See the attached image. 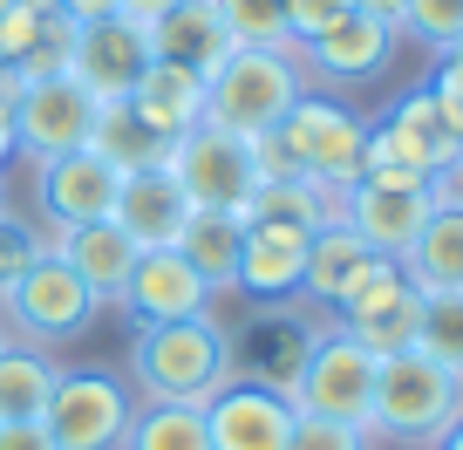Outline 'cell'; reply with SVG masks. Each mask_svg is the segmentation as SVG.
<instances>
[{
  "mask_svg": "<svg viewBox=\"0 0 463 450\" xmlns=\"http://www.w3.org/2000/svg\"><path fill=\"white\" fill-rule=\"evenodd\" d=\"M232 376H239V369H232V328L212 321V314L137 328V341H130L137 403H191V409H204Z\"/></svg>",
  "mask_w": 463,
  "mask_h": 450,
  "instance_id": "1",
  "label": "cell"
},
{
  "mask_svg": "<svg viewBox=\"0 0 463 450\" xmlns=\"http://www.w3.org/2000/svg\"><path fill=\"white\" fill-rule=\"evenodd\" d=\"M362 150H368V117H354L327 89H307L287 110V123L273 137H260L266 177H314L327 191H347L362 177Z\"/></svg>",
  "mask_w": 463,
  "mask_h": 450,
  "instance_id": "2",
  "label": "cell"
},
{
  "mask_svg": "<svg viewBox=\"0 0 463 450\" xmlns=\"http://www.w3.org/2000/svg\"><path fill=\"white\" fill-rule=\"evenodd\" d=\"M457 416H463V376L449 362H436L430 349H395L375 362L368 436H382L395 450H430Z\"/></svg>",
  "mask_w": 463,
  "mask_h": 450,
  "instance_id": "3",
  "label": "cell"
},
{
  "mask_svg": "<svg viewBox=\"0 0 463 450\" xmlns=\"http://www.w3.org/2000/svg\"><path fill=\"white\" fill-rule=\"evenodd\" d=\"M307 96V69L293 48H232L212 75H204V123L232 137H273L287 110Z\"/></svg>",
  "mask_w": 463,
  "mask_h": 450,
  "instance_id": "4",
  "label": "cell"
},
{
  "mask_svg": "<svg viewBox=\"0 0 463 450\" xmlns=\"http://www.w3.org/2000/svg\"><path fill=\"white\" fill-rule=\"evenodd\" d=\"M164 171L184 185V198L198 205V212H232V218H246L252 191L266 185L260 144L218 130V123H198V130L171 137V144H164Z\"/></svg>",
  "mask_w": 463,
  "mask_h": 450,
  "instance_id": "5",
  "label": "cell"
},
{
  "mask_svg": "<svg viewBox=\"0 0 463 450\" xmlns=\"http://www.w3.org/2000/svg\"><path fill=\"white\" fill-rule=\"evenodd\" d=\"M96 314H102V301L82 287V280H75V266L61 260L55 246H42L28 273L0 293V321H7V334H14V341H28V349L75 341V334H82Z\"/></svg>",
  "mask_w": 463,
  "mask_h": 450,
  "instance_id": "6",
  "label": "cell"
},
{
  "mask_svg": "<svg viewBox=\"0 0 463 450\" xmlns=\"http://www.w3.org/2000/svg\"><path fill=\"white\" fill-rule=\"evenodd\" d=\"M137 416V389L109 369H61L48 389L42 430L55 436V450H116Z\"/></svg>",
  "mask_w": 463,
  "mask_h": 450,
  "instance_id": "7",
  "label": "cell"
},
{
  "mask_svg": "<svg viewBox=\"0 0 463 450\" xmlns=\"http://www.w3.org/2000/svg\"><path fill=\"white\" fill-rule=\"evenodd\" d=\"M368 396H375V355H368L362 341H347V334L327 321L287 403L300 409V416H327V423L368 430Z\"/></svg>",
  "mask_w": 463,
  "mask_h": 450,
  "instance_id": "8",
  "label": "cell"
},
{
  "mask_svg": "<svg viewBox=\"0 0 463 450\" xmlns=\"http://www.w3.org/2000/svg\"><path fill=\"white\" fill-rule=\"evenodd\" d=\"M334 328H341L347 341H362L375 362H382V355H395V349H416V334H422V293H416V280H409L395 260H375L362 287L334 307Z\"/></svg>",
  "mask_w": 463,
  "mask_h": 450,
  "instance_id": "9",
  "label": "cell"
},
{
  "mask_svg": "<svg viewBox=\"0 0 463 450\" xmlns=\"http://www.w3.org/2000/svg\"><path fill=\"white\" fill-rule=\"evenodd\" d=\"M96 110L102 102L89 96L69 69L42 75V82H21V96H14V144H21V158L48 164V158H69V150H89Z\"/></svg>",
  "mask_w": 463,
  "mask_h": 450,
  "instance_id": "10",
  "label": "cell"
},
{
  "mask_svg": "<svg viewBox=\"0 0 463 450\" xmlns=\"http://www.w3.org/2000/svg\"><path fill=\"white\" fill-rule=\"evenodd\" d=\"M314 341H320V321H307L293 301H266L246 334H232V369H239L246 382H260V389L293 396Z\"/></svg>",
  "mask_w": 463,
  "mask_h": 450,
  "instance_id": "11",
  "label": "cell"
},
{
  "mask_svg": "<svg viewBox=\"0 0 463 450\" xmlns=\"http://www.w3.org/2000/svg\"><path fill=\"white\" fill-rule=\"evenodd\" d=\"M144 69H150V42H144V28H137V21H123V14L75 21L69 75H75L96 102H123Z\"/></svg>",
  "mask_w": 463,
  "mask_h": 450,
  "instance_id": "12",
  "label": "cell"
},
{
  "mask_svg": "<svg viewBox=\"0 0 463 450\" xmlns=\"http://www.w3.org/2000/svg\"><path fill=\"white\" fill-rule=\"evenodd\" d=\"M293 423H300V409L279 389H260V382H246V376H232L225 389L204 403V436H212V450H287Z\"/></svg>",
  "mask_w": 463,
  "mask_h": 450,
  "instance_id": "13",
  "label": "cell"
},
{
  "mask_svg": "<svg viewBox=\"0 0 463 450\" xmlns=\"http://www.w3.org/2000/svg\"><path fill=\"white\" fill-rule=\"evenodd\" d=\"M395 42H402V34H395L389 21H375V14H362V7H354V14H341L320 42L293 48V55H300V69L314 75V82H327V96H334V89L375 82V75L389 69Z\"/></svg>",
  "mask_w": 463,
  "mask_h": 450,
  "instance_id": "14",
  "label": "cell"
},
{
  "mask_svg": "<svg viewBox=\"0 0 463 450\" xmlns=\"http://www.w3.org/2000/svg\"><path fill=\"white\" fill-rule=\"evenodd\" d=\"M116 185H123V171H109L96 150H69V158L34 164V205H42V218L55 233L109 218L116 212Z\"/></svg>",
  "mask_w": 463,
  "mask_h": 450,
  "instance_id": "15",
  "label": "cell"
},
{
  "mask_svg": "<svg viewBox=\"0 0 463 450\" xmlns=\"http://www.w3.org/2000/svg\"><path fill=\"white\" fill-rule=\"evenodd\" d=\"M430 185L422 191H382V185H347L334 191V218H341L347 233L362 239L375 260H402L409 239L422 233V218H430Z\"/></svg>",
  "mask_w": 463,
  "mask_h": 450,
  "instance_id": "16",
  "label": "cell"
},
{
  "mask_svg": "<svg viewBox=\"0 0 463 450\" xmlns=\"http://www.w3.org/2000/svg\"><path fill=\"white\" fill-rule=\"evenodd\" d=\"M116 307L137 328H164V321L212 314V287L177 260V246H150V253H137V273H130V287L116 293Z\"/></svg>",
  "mask_w": 463,
  "mask_h": 450,
  "instance_id": "17",
  "label": "cell"
},
{
  "mask_svg": "<svg viewBox=\"0 0 463 450\" xmlns=\"http://www.w3.org/2000/svg\"><path fill=\"white\" fill-rule=\"evenodd\" d=\"M307 239H314V233H300V225H266V218H246V239H239V280H232V293H246L252 307L300 301Z\"/></svg>",
  "mask_w": 463,
  "mask_h": 450,
  "instance_id": "18",
  "label": "cell"
},
{
  "mask_svg": "<svg viewBox=\"0 0 463 450\" xmlns=\"http://www.w3.org/2000/svg\"><path fill=\"white\" fill-rule=\"evenodd\" d=\"M198 212V205L184 198V185H177L164 164H144V171H123V185H116V225L137 239V246H177V233H184V218Z\"/></svg>",
  "mask_w": 463,
  "mask_h": 450,
  "instance_id": "19",
  "label": "cell"
},
{
  "mask_svg": "<svg viewBox=\"0 0 463 450\" xmlns=\"http://www.w3.org/2000/svg\"><path fill=\"white\" fill-rule=\"evenodd\" d=\"M123 102H130V117L144 123L157 144H171V137H184V130H198V123H204V75L150 55V69L130 82V96H123Z\"/></svg>",
  "mask_w": 463,
  "mask_h": 450,
  "instance_id": "20",
  "label": "cell"
},
{
  "mask_svg": "<svg viewBox=\"0 0 463 450\" xmlns=\"http://www.w3.org/2000/svg\"><path fill=\"white\" fill-rule=\"evenodd\" d=\"M48 246L61 253V260L75 266V280H82L89 293H96L102 307H116V293L130 287V273H137V239L116 225V218H96V225H69V233H55Z\"/></svg>",
  "mask_w": 463,
  "mask_h": 450,
  "instance_id": "21",
  "label": "cell"
},
{
  "mask_svg": "<svg viewBox=\"0 0 463 450\" xmlns=\"http://www.w3.org/2000/svg\"><path fill=\"white\" fill-rule=\"evenodd\" d=\"M144 42H150L157 62H177V69H198V75H212L232 55V34H225L212 0H177L171 14H157L144 28Z\"/></svg>",
  "mask_w": 463,
  "mask_h": 450,
  "instance_id": "22",
  "label": "cell"
},
{
  "mask_svg": "<svg viewBox=\"0 0 463 450\" xmlns=\"http://www.w3.org/2000/svg\"><path fill=\"white\" fill-rule=\"evenodd\" d=\"M368 266H375V253H368L362 239L347 233L341 218H327V225L307 239V273H300V293H307L314 307H327V314H334V307H341L347 293L368 280Z\"/></svg>",
  "mask_w": 463,
  "mask_h": 450,
  "instance_id": "23",
  "label": "cell"
},
{
  "mask_svg": "<svg viewBox=\"0 0 463 450\" xmlns=\"http://www.w3.org/2000/svg\"><path fill=\"white\" fill-rule=\"evenodd\" d=\"M395 266L416 280L422 301H430V293H463V212H430Z\"/></svg>",
  "mask_w": 463,
  "mask_h": 450,
  "instance_id": "24",
  "label": "cell"
},
{
  "mask_svg": "<svg viewBox=\"0 0 463 450\" xmlns=\"http://www.w3.org/2000/svg\"><path fill=\"white\" fill-rule=\"evenodd\" d=\"M239 239H246V218H232V212H191L184 233H177V260H184L212 293H232V280H239Z\"/></svg>",
  "mask_w": 463,
  "mask_h": 450,
  "instance_id": "25",
  "label": "cell"
},
{
  "mask_svg": "<svg viewBox=\"0 0 463 450\" xmlns=\"http://www.w3.org/2000/svg\"><path fill=\"white\" fill-rule=\"evenodd\" d=\"M55 376H61V369L48 362V349L7 341V349H0V423H42Z\"/></svg>",
  "mask_w": 463,
  "mask_h": 450,
  "instance_id": "26",
  "label": "cell"
},
{
  "mask_svg": "<svg viewBox=\"0 0 463 450\" xmlns=\"http://www.w3.org/2000/svg\"><path fill=\"white\" fill-rule=\"evenodd\" d=\"M246 218H266V225H300V233H320L334 218V191L314 185V177H266L252 191Z\"/></svg>",
  "mask_w": 463,
  "mask_h": 450,
  "instance_id": "27",
  "label": "cell"
},
{
  "mask_svg": "<svg viewBox=\"0 0 463 450\" xmlns=\"http://www.w3.org/2000/svg\"><path fill=\"white\" fill-rule=\"evenodd\" d=\"M116 450H212L204 409H191V403H137V416H130V430H123Z\"/></svg>",
  "mask_w": 463,
  "mask_h": 450,
  "instance_id": "28",
  "label": "cell"
},
{
  "mask_svg": "<svg viewBox=\"0 0 463 450\" xmlns=\"http://www.w3.org/2000/svg\"><path fill=\"white\" fill-rule=\"evenodd\" d=\"M89 150H96L109 171H144V164H164V144L130 117V102H102V110H96Z\"/></svg>",
  "mask_w": 463,
  "mask_h": 450,
  "instance_id": "29",
  "label": "cell"
},
{
  "mask_svg": "<svg viewBox=\"0 0 463 450\" xmlns=\"http://www.w3.org/2000/svg\"><path fill=\"white\" fill-rule=\"evenodd\" d=\"M232 48H287V0H212Z\"/></svg>",
  "mask_w": 463,
  "mask_h": 450,
  "instance_id": "30",
  "label": "cell"
},
{
  "mask_svg": "<svg viewBox=\"0 0 463 450\" xmlns=\"http://www.w3.org/2000/svg\"><path fill=\"white\" fill-rule=\"evenodd\" d=\"M395 34H409L430 55H443V48L463 42V0H402V28Z\"/></svg>",
  "mask_w": 463,
  "mask_h": 450,
  "instance_id": "31",
  "label": "cell"
},
{
  "mask_svg": "<svg viewBox=\"0 0 463 450\" xmlns=\"http://www.w3.org/2000/svg\"><path fill=\"white\" fill-rule=\"evenodd\" d=\"M416 349H430L436 362H449V369L463 376V293H430V301H422Z\"/></svg>",
  "mask_w": 463,
  "mask_h": 450,
  "instance_id": "32",
  "label": "cell"
},
{
  "mask_svg": "<svg viewBox=\"0 0 463 450\" xmlns=\"http://www.w3.org/2000/svg\"><path fill=\"white\" fill-rule=\"evenodd\" d=\"M69 48H75V21L61 14V7H48V14H42V28H34V42H28V55L14 62V75H21V82L61 75V69H69Z\"/></svg>",
  "mask_w": 463,
  "mask_h": 450,
  "instance_id": "33",
  "label": "cell"
},
{
  "mask_svg": "<svg viewBox=\"0 0 463 450\" xmlns=\"http://www.w3.org/2000/svg\"><path fill=\"white\" fill-rule=\"evenodd\" d=\"M48 239H34V225L28 218H14V212H0V293L14 287L21 273L34 266V253H42Z\"/></svg>",
  "mask_w": 463,
  "mask_h": 450,
  "instance_id": "34",
  "label": "cell"
},
{
  "mask_svg": "<svg viewBox=\"0 0 463 450\" xmlns=\"http://www.w3.org/2000/svg\"><path fill=\"white\" fill-rule=\"evenodd\" d=\"M287 450H375V436L354 423H327V416H300L287 436Z\"/></svg>",
  "mask_w": 463,
  "mask_h": 450,
  "instance_id": "35",
  "label": "cell"
},
{
  "mask_svg": "<svg viewBox=\"0 0 463 450\" xmlns=\"http://www.w3.org/2000/svg\"><path fill=\"white\" fill-rule=\"evenodd\" d=\"M341 14H354V0H287V48L320 42Z\"/></svg>",
  "mask_w": 463,
  "mask_h": 450,
  "instance_id": "36",
  "label": "cell"
},
{
  "mask_svg": "<svg viewBox=\"0 0 463 450\" xmlns=\"http://www.w3.org/2000/svg\"><path fill=\"white\" fill-rule=\"evenodd\" d=\"M430 205H436V212H463V150L430 177Z\"/></svg>",
  "mask_w": 463,
  "mask_h": 450,
  "instance_id": "37",
  "label": "cell"
},
{
  "mask_svg": "<svg viewBox=\"0 0 463 450\" xmlns=\"http://www.w3.org/2000/svg\"><path fill=\"white\" fill-rule=\"evenodd\" d=\"M430 89H436V96H463V42L436 55V75H430Z\"/></svg>",
  "mask_w": 463,
  "mask_h": 450,
  "instance_id": "38",
  "label": "cell"
},
{
  "mask_svg": "<svg viewBox=\"0 0 463 450\" xmlns=\"http://www.w3.org/2000/svg\"><path fill=\"white\" fill-rule=\"evenodd\" d=\"M0 450H55L42 423H0Z\"/></svg>",
  "mask_w": 463,
  "mask_h": 450,
  "instance_id": "39",
  "label": "cell"
},
{
  "mask_svg": "<svg viewBox=\"0 0 463 450\" xmlns=\"http://www.w3.org/2000/svg\"><path fill=\"white\" fill-rule=\"evenodd\" d=\"M177 0H109V14H123V21H137V28H150L157 14H171Z\"/></svg>",
  "mask_w": 463,
  "mask_h": 450,
  "instance_id": "40",
  "label": "cell"
},
{
  "mask_svg": "<svg viewBox=\"0 0 463 450\" xmlns=\"http://www.w3.org/2000/svg\"><path fill=\"white\" fill-rule=\"evenodd\" d=\"M21 158V144H14V102H0V171Z\"/></svg>",
  "mask_w": 463,
  "mask_h": 450,
  "instance_id": "41",
  "label": "cell"
},
{
  "mask_svg": "<svg viewBox=\"0 0 463 450\" xmlns=\"http://www.w3.org/2000/svg\"><path fill=\"white\" fill-rule=\"evenodd\" d=\"M362 14H375V21H389V28H402V0H354Z\"/></svg>",
  "mask_w": 463,
  "mask_h": 450,
  "instance_id": "42",
  "label": "cell"
},
{
  "mask_svg": "<svg viewBox=\"0 0 463 450\" xmlns=\"http://www.w3.org/2000/svg\"><path fill=\"white\" fill-rule=\"evenodd\" d=\"M69 21H96V14H109V0H55Z\"/></svg>",
  "mask_w": 463,
  "mask_h": 450,
  "instance_id": "43",
  "label": "cell"
},
{
  "mask_svg": "<svg viewBox=\"0 0 463 450\" xmlns=\"http://www.w3.org/2000/svg\"><path fill=\"white\" fill-rule=\"evenodd\" d=\"M430 450H463V416H457V423H449V430H443V436H436V444H430Z\"/></svg>",
  "mask_w": 463,
  "mask_h": 450,
  "instance_id": "44",
  "label": "cell"
},
{
  "mask_svg": "<svg viewBox=\"0 0 463 450\" xmlns=\"http://www.w3.org/2000/svg\"><path fill=\"white\" fill-rule=\"evenodd\" d=\"M0 212H7V171H0Z\"/></svg>",
  "mask_w": 463,
  "mask_h": 450,
  "instance_id": "45",
  "label": "cell"
},
{
  "mask_svg": "<svg viewBox=\"0 0 463 450\" xmlns=\"http://www.w3.org/2000/svg\"><path fill=\"white\" fill-rule=\"evenodd\" d=\"M7 341H14V334H7V321H0V349H7Z\"/></svg>",
  "mask_w": 463,
  "mask_h": 450,
  "instance_id": "46",
  "label": "cell"
}]
</instances>
